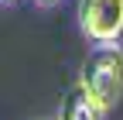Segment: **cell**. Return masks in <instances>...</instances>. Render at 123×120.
Returning <instances> with one entry per match:
<instances>
[{"label": "cell", "instance_id": "6da1fadb", "mask_svg": "<svg viewBox=\"0 0 123 120\" xmlns=\"http://www.w3.org/2000/svg\"><path fill=\"white\" fill-rule=\"evenodd\" d=\"M82 82L106 107L120 103V96H123V48L116 41H103L96 52H89L86 65H82Z\"/></svg>", "mask_w": 123, "mask_h": 120}, {"label": "cell", "instance_id": "7a4b0ae2", "mask_svg": "<svg viewBox=\"0 0 123 120\" xmlns=\"http://www.w3.org/2000/svg\"><path fill=\"white\" fill-rule=\"evenodd\" d=\"M79 27L89 41H120L123 0H79Z\"/></svg>", "mask_w": 123, "mask_h": 120}, {"label": "cell", "instance_id": "3957f363", "mask_svg": "<svg viewBox=\"0 0 123 120\" xmlns=\"http://www.w3.org/2000/svg\"><path fill=\"white\" fill-rule=\"evenodd\" d=\"M106 110H110V107H106V103L79 79V82L65 93V100H62L58 120H106Z\"/></svg>", "mask_w": 123, "mask_h": 120}, {"label": "cell", "instance_id": "277c9868", "mask_svg": "<svg viewBox=\"0 0 123 120\" xmlns=\"http://www.w3.org/2000/svg\"><path fill=\"white\" fill-rule=\"evenodd\" d=\"M38 7H51V4H58V0H34Z\"/></svg>", "mask_w": 123, "mask_h": 120}, {"label": "cell", "instance_id": "5b68a950", "mask_svg": "<svg viewBox=\"0 0 123 120\" xmlns=\"http://www.w3.org/2000/svg\"><path fill=\"white\" fill-rule=\"evenodd\" d=\"M4 4H14V0H4Z\"/></svg>", "mask_w": 123, "mask_h": 120}]
</instances>
